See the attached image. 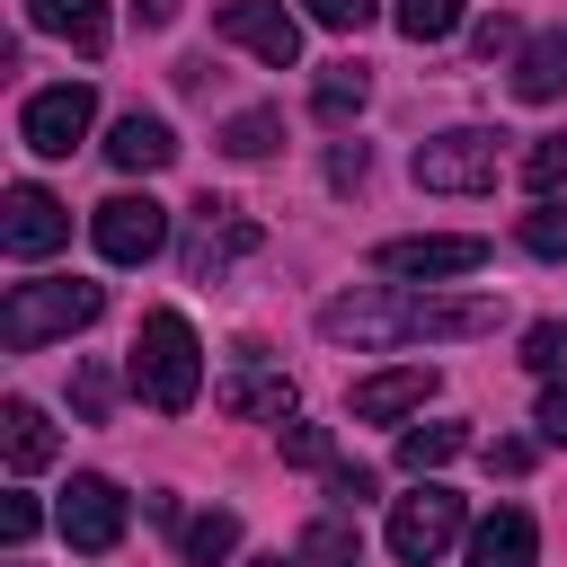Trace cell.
Returning a JSON list of instances; mask_svg holds the SVG:
<instances>
[{
	"mask_svg": "<svg viewBox=\"0 0 567 567\" xmlns=\"http://www.w3.org/2000/svg\"><path fill=\"white\" fill-rule=\"evenodd\" d=\"M523 186H532V195H558V186H567V133H540V142L523 151Z\"/></svg>",
	"mask_w": 567,
	"mask_h": 567,
	"instance_id": "obj_27",
	"label": "cell"
},
{
	"mask_svg": "<svg viewBox=\"0 0 567 567\" xmlns=\"http://www.w3.org/2000/svg\"><path fill=\"white\" fill-rule=\"evenodd\" d=\"M89 124H97V97H89L80 80H62V89H35V97L18 106V142H27L35 159H71V151L89 142Z\"/></svg>",
	"mask_w": 567,
	"mask_h": 567,
	"instance_id": "obj_7",
	"label": "cell"
},
{
	"mask_svg": "<svg viewBox=\"0 0 567 567\" xmlns=\"http://www.w3.org/2000/svg\"><path fill=\"white\" fill-rule=\"evenodd\" d=\"M284 461H301V470H328V461H337V434L292 416V425H284Z\"/></svg>",
	"mask_w": 567,
	"mask_h": 567,
	"instance_id": "obj_29",
	"label": "cell"
},
{
	"mask_svg": "<svg viewBox=\"0 0 567 567\" xmlns=\"http://www.w3.org/2000/svg\"><path fill=\"white\" fill-rule=\"evenodd\" d=\"M505 44H514V18H505V9H496V18H478V53H505Z\"/></svg>",
	"mask_w": 567,
	"mask_h": 567,
	"instance_id": "obj_36",
	"label": "cell"
},
{
	"mask_svg": "<svg viewBox=\"0 0 567 567\" xmlns=\"http://www.w3.org/2000/svg\"><path fill=\"white\" fill-rule=\"evenodd\" d=\"M0 452H9V470L27 478V470H44V461L62 452V434L44 425V408H35V399H9V408H0Z\"/></svg>",
	"mask_w": 567,
	"mask_h": 567,
	"instance_id": "obj_18",
	"label": "cell"
},
{
	"mask_svg": "<svg viewBox=\"0 0 567 567\" xmlns=\"http://www.w3.org/2000/svg\"><path fill=\"white\" fill-rule=\"evenodd\" d=\"M213 35L239 44V53H257L266 71H292V62H301V18H292L284 0H230V9L213 18Z\"/></svg>",
	"mask_w": 567,
	"mask_h": 567,
	"instance_id": "obj_10",
	"label": "cell"
},
{
	"mask_svg": "<svg viewBox=\"0 0 567 567\" xmlns=\"http://www.w3.org/2000/svg\"><path fill=\"white\" fill-rule=\"evenodd\" d=\"M461 523H470V514H461V496H452V487H434V478H416V496H399V505H390V558H399V567H434V558L461 540Z\"/></svg>",
	"mask_w": 567,
	"mask_h": 567,
	"instance_id": "obj_5",
	"label": "cell"
},
{
	"mask_svg": "<svg viewBox=\"0 0 567 567\" xmlns=\"http://www.w3.org/2000/svg\"><path fill=\"white\" fill-rule=\"evenodd\" d=\"M292 549H301V567H363V532H354V514H346V505H337V514H319Z\"/></svg>",
	"mask_w": 567,
	"mask_h": 567,
	"instance_id": "obj_21",
	"label": "cell"
},
{
	"mask_svg": "<svg viewBox=\"0 0 567 567\" xmlns=\"http://www.w3.org/2000/svg\"><path fill=\"white\" fill-rule=\"evenodd\" d=\"M53 523H62V540L71 549H115L124 540V523H133V505H124V487L115 478H97V470H80L71 487H62V505H53Z\"/></svg>",
	"mask_w": 567,
	"mask_h": 567,
	"instance_id": "obj_9",
	"label": "cell"
},
{
	"mask_svg": "<svg viewBox=\"0 0 567 567\" xmlns=\"http://www.w3.org/2000/svg\"><path fill=\"white\" fill-rule=\"evenodd\" d=\"M523 363H532L540 381H567V319H532V328H523Z\"/></svg>",
	"mask_w": 567,
	"mask_h": 567,
	"instance_id": "obj_26",
	"label": "cell"
},
{
	"mask_svg": "<svg viewBox=\"0 0 567 567\" xmlns=\"http://www.w3.org/2000/svg\"><path fill=\"white\" fill-rule=\"evenodd\" d=\"M532 558H540V532L523 505H496L470 523V567H532Z\"/></svg>",
	"mask_w": 567,
	"mask_h": 567,
	"instance_id": "obj_15",
	"label": "cell"
},
{
	"mask_svg": "<svg viewBox=\"0 0 567 567\" xmlns=\"http://www.w3.org/2000/svg\"><path fill=\"white\" fill-rule=\"evenodd\" d=\"M106 159H115L124 177H151V168H168V159H177V133H168L159 115H142V106H133V115H115Z\"/></svg>",
	"mask_w": 567,
	"mask_h": 567,
	"instance_id": "obj_17",
	"label": "cell"
},
{
	"mask_svg": "<svg viewBox=\"0 0 567 567\" xmlns=\"http://www.w3.org/2000/svg\"><path fill=\"white\" fill-rule=\"evenodd\" d=\"M425 399H434V363H390V372L354 381V416H363V425H399V416H416Z\"/></svg>",
	"mask_w": 567,
	"mask_h": 567,
	"instance_id": "obj_13",
	"label": "cell"
},
{
	"mask_svg": "<svg viewBox=\"0 0 567 567\" xmlns=\"http://www.w3.org/2000/svg\"><path fill=\"white\" fill-rule=\"evenodd\" d=\"M487 461H496V470L514 478V470H532V443H487Z\"/></svg>",
	"mask_w": 567,
	"mask_h": 567,
	"instance_id": "obj_37",
	"label": "cell"
},
{
	"mask_svg": "<svg viewBox=\"0 0 567 567\" xmlns=\"http://www.w3.org/2000/svg\"><path fill=\"white\" fill-rule=\"evenodd\" d=\"M62 239H71L62 195H44V186H9V195H0V248H9V257H53Z\"/></svg>",
	"mask_w": 567,
	"mask_h": 567,
	"instance_id": "obj_12",
	"label": "cell"
},
{
	"mask_svg": "<svg viewBox=\"0 0 567 567\" xmlns=\"http://www.w3.org/2000/svg\"><path fill=\"white\" fill-rule=\"evenodd\" d=\"M301 18L328 27V35H363L372 27V0H301Z\"/></svg>",
	"mask_w": 567,
	"mask_h": 567,
	"instance_id": "obj_30",
	"label": "cell"
},
{
	"mask_svg": "<svg viewBox=\"0 0 567 567\" xmlns=\"http://www.w3.org/2000/svg\"><path fill=\"white\" fill-rule=\"evenodd\" d=\"M540 434L567 443V381H549V399H540Z\"/></svg>",
	"mask_w": 567,
	"mask_h": 567,
	"instance_id": "obj_35",
	"label": "cell"
},
{
	"mask_svg": "<svg viewBox=\"0 0 567 567\" xmlns=\"http://www.w3.org/2000/svg\"><path fill=\"white\" fill-rule=\"evenodd\" d=\"M89 239H97L106 266H151V257L168 248V204H159V195H106V204L89 213Z\"/></svg>",
	"mask_w": 567,
	"mask_h": 567,
	"instance_id": "obj_6",
	"label": "cell"
},
{
	"mask_svg": "<svg viewBox=\"0 0 567 567\" xmlns=\"http://www.w3.org/2000/svg\"><path fill=\"white\" fill-rule=\"evenodd\" d=\"M461 452H470V425H408V434H399V470H408V478H434V470L461 461Z\"/></svg>",
	"mask_w": 567,
	"mask_h": 567,
	"instance_id": "obj_22",
	"label": "cell"
},
{
	"mask_svg": "<svg viewBox=\"0 0 567 567\" xmlns=\"http://www.w3.org/2000/svg\"><path fill=\"white\" fill-rule=\"evenodd\" d=\"M35 523H44V514H35V496H0V540H9V549H27V540H35Z\"/></svg>",
	"mask_w": 567,
	"mask_h": 567,
	"instance_id": "obj_32",
	"label": "cell"
},
{
	"mask_svg": "<svg viewBox=\"0 0 567 567\" xmlns=\"http://www.w3.org/2000/svg\"><path fill=\"white\" fill-rule=\"evenodd\" d=\"M257 239H266V230H257L239 204H213V195H204V204H195V230H186V275H195V284H221L239 257H257Z\"/></svg>",
	"mask_w": 567,
	"mask_h": 567,
	"instance_id": "obj_11",
	"label": "cell"
},
{
	"mask_svg": "<svg viewBox=\"0 0 567 567\" xmlns=\"http://www.w3.org/2000/svg\"><path fill=\"white\" fill-rule=\"evenodd\" d=\"M133 390L159 408V416H186L195 390H204V346L186 328V310H151L142 337H133Z\"/></svg>",
	"mask_w": 567,
	"mask_h": 567,
	"instance_id": "obj_3",
	"label": "cell"
},
{
	"mask_svg": "<svg viewBox=\"0 0 567 567\" xmlns=\"http://www.w3.org/2000/svg\"><path fill=\"white\" fill-rule=\"evenodd\" d=\"M496 328V301L487 292H416V284H390V292H337L319 310V337L328 346H425V337H487Z\"/></svg>",
	"mask_w": 567,
	"mask_h": 567,
	"instance_id": "obj_1",
	"label": "cell"
},
{
	"mask_svg": "<svg viewBox=\"0 0 567 567\" xmlns=\"http://www.w3.org/2000/svg\"><path fill=\"white\" fill-rule=\"evenodd\" d=\"M514 97H523V106L567 97V27H549V35H523V44H514Z\"/></svg>",
	"mask_w": 567,
	"mask_h": 567,
	"instance_id": "obj_16",
	"label": "cell"
},
{
	"mask_svg": "<svg viewBox=\"0 0 567 567\" xmlns=\"http://www.w3.org/2000/svg\"><path fill=\"white\" fill-rule=\"evenodd\" d=\"M328 496H337V505L354 514V505L372 496V470H354V461H337V470H328Z\"/></svg>",
	"mask_w": 567,
	"mask_h": 567,
	"instance_id": "obj_33",
	"label": "cell"
},
{
	"mask_svg": "<svg viewBox=\"0 0 567 567\" xmlns=\"http://www.w3.org/2000/svg\"><path fill=\"white\" fill-rule=\"evenodd\" d=\"M106 399H115V372H106V363H80V372H71V408L97 425V416H106Z\"/></svg>",
	"mask_w": 567,
	"mask_h": 567,
	"instance_id": "obj_31",
	"label": "cell"
},
{
	"mask_svg": "<svg viewBox=\"0 0 567 567\" xmlns=\"http://www.w3.org/2000/svg\"><path fill=\"white\" fill-rule=\"evenodd\" d=\"M27 18L44 27V35H62L71 53H106V0H27Z\"/></svg>",
	"mask_w": 567,
	"mask_h": 567,
	"instance_id": "obj_20",
	"label": "cell"
},
{
	"mask_svg": "<svg viewBox=\"0 0 567 567\" xmlns=\"http://www.w3.org/2000/svg\"><path fill=\"white\" fill-rule=\"evenodd\" d=\"M213 399H221L230 416H266V425H292V381H284L275 363H230V372L213 381Z\"/></svg>",
	"mask_w": 567,
	"mask_h": 567,
	"instance_id": "obj_14",
	"label": "cell"
},
{
	"mask_svg": "<svg viewBox=\"0 0 567 567\" xmlns=\"http://www.w3.org/2000/svg\"><path fill=\"white\" fill-rule=\"evenodd\" d=\"M151 514H159V523H177V549H186L195 567H213V558H230V549H239V514H221V505H213V514H177V496H159Z\"/></svg>",
	"mask_w": 567,
	"mask_h": 567,
	"instance_id": "obj_19",
	"label": "cell"
},
{
	"mask_svg": "<svg viewBox=\"0 0 567 567\" xmlns=\"http://www.w3.org/2000/svg\"><path fill=\"white\" fill-rule=\"evenodd\" d=\"M523 248H532V257H567V204H558V195H549L540 213H523Z\"/></svg>",
	"mask_w": 567,
	"mask_h": 567,
	"instance_id": "obj_28",
	"label": "cell"
},
{
	"mask_svg": "<svg viewBox=\"0 0 567 567\" xmlns=\"http://www.w3.org/2000/svg\"><path fill=\"white\" fill-rule=\"evenodd\" d=\"M390 18H399V35H408V44H443V35L461 27V0H399Z\"/></svg>",
	"mask_w": 567,
	"mask_h": 567,
	"instance_id": "obj_25",
	"label": "cell"
},
{
	"mask_svg": "<svg viewBox=\"0 0 567 567\" xmlns=\"http://www.w3.org/2000/svg\"><path fill=\"white\" fill-rule=\"evenodd\" d=\"M257 567H301V549H292V558H257Z\"/></svg>",
	"mask_w": 567,
	"mask_h": 567,
	"instance_id": "obj_38",
	"label": "cell"
},
{
	"mask_svg": "<svg viewBox=\"0 0 567 567\" xmlns=\"http://www.w3.org/2000/svg\"><path fill=\"white\" fill-rule=\"evenodd\" d=\"M221 151H230V159H275V151H284V115H275V106H239V115L221 124Z\"/></svg>",
	"mask_w": 567,
	"mask_h": 567,
	"instance_id": "obj_23",
	"label": "cell"
},
{
	"mask_svg": "<svg viewBox=\"0 0 567 567\" xmlns=\"http://www.w3.org/2000/svg\"><path fill=\"white\" fill-rule=\"evenodd\" d=\"M416 186L425 195H487L496 186V133L487 124H452V133L416 142Z\"/></svg>",
	"mask_w": 567,
	"mask_h": 567,
	"instance_id": "obj_4",
	"label": "cell"
},
{
	"mask_svg": "<svg viewBox=\"0 0 567 567\" xmlns=\"http://www.w3.org/2000/svg\"><path fill=\"white\" fill-rule=\"evenodd\" d=\"M310 97H319V115H328V124H346V115H354V106L372 97V71H363V62H328Z\"/></svg>",
	"mask_w": 567,
	"mask_h": 567,
	"instance_id": "obj_24",
	"label": "cell"
},
{
	"mask_svg": "<svg viewBox=\"0 0 567 567\" xmlns=\"http://www.w3.org/2000/svg\"><path fill=\"white\" fill-rule=\"evenodd\" d=\"M97 310H106V284H89V275L9 284V301H0V346H9V354H35V346H53V337L97 328Z\"/></svg>",
	"mask_w": 567,
	"mask_h": 567,
	"instance_id": "obj_2",
	"label": "cell"
},
{
	"mask_svg": "<svg viewBox=\"0 0 567 567\" xmlns=\"http://www.w3.org/2000/svg\"><path fill=\"white\" fill-rule=\"evenodd\" d=\"M372 266H381V275H399V284H452V275H478V266H487V239H470V230L381 239V248H372Z\"/></svg>",
	"mask_w": 567,
	"mask_h": 567,
	"instance_id": "obj_8",
	"label": "cell"
},
{
	"mask_svg": "<svg viewBox=\"0 0 567 567\" xmlns=\"http://www.w3.org/2000/svg\"><path fill=\"white\" fill-rule=\"evenodd\" d=\"M328 177H337V186H363V142H337V151H328Z\"/></svg>",
	"mask_w": 567,
	"mask_h": 567,
	"instance_id": "obj_34",
	"label": "cell"
}]
</instances>
